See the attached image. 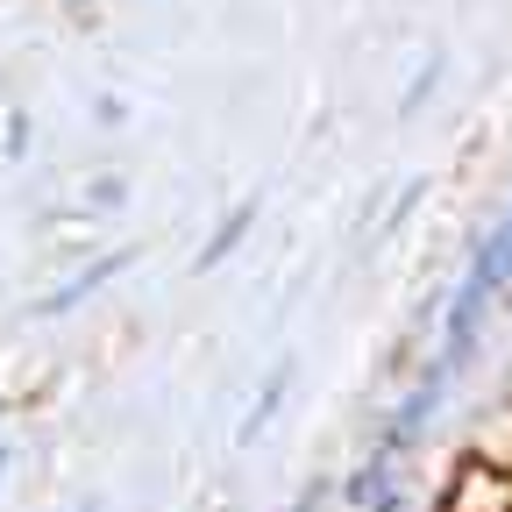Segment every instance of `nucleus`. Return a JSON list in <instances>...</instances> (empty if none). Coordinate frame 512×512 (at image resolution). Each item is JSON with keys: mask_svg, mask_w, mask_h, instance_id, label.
Wrapping results in <instances>:
<instances>
[{"mask_svg": "<svg viewBox=\"0 0 512 512\" xmlns=\"http://www.w3.org/2000/svg\"><path fill=\"white\" fill-rule=\"evenodd\" d=\"M491 292H498V278H491V264L477 256L470 278L456 285V306H448V335H441V363H448V370L470 363V349H477V335H484V306H491Z\"/></svg>", "mask_w": 512, "mask_h": 512, "instance_id": "f257e3e1", "label": "nucleus"}, {"mask_svg": "<svg viewBox=\"0 0 512 512\" xmlns=\"http://www.w3.org/2000/svg\"><path fill=\"white\" fill-rule=\"evenodd\" d=\"M441 505H448V512H512V477L470 456V463L456 470V484H448Z\"/></svg>", "mask_w": 512, "mask_h": 512, "instance_id": "f03ea898", "label": "nucleus"}, {"mask_svg": "<svg viewBox=\"0 0 512 512\" xmlns=\"http://www.w3.org/2000/svg\"><path fill=\"white\" fill-rule=\"evenodd\" d=\"M121 271H136V249H114V256H100L93 271H79L72 285H57V292H50V299H36L29 313H36V320H57V313H79V306H86V299H93L100 285H114Z\"/></svg>", "mask_w": 512, "mask_h": 512, "instance_id": "7ed1b4c3", "label": "nucleus"}, {"mask_svg": "<svg viewBox=\"0 0 512 512\" xmlns=\"http://www.w3.org/2000/svg\"><path fill=\"white\" fill-rule=\"evenodd\" d=\"M249 228H256V200H235V207H228V221L214 228V242H207L200 256H192V271H214V264H228V256L242 249V235H249Z\"/></svg>", "mask_w": 512, "mask_h": 512, "instance_id": "20e7f679", "label": "nucleus"}, {"mask_svg": "<svg viewBox=\"0 0 512 512\" xmlns=\"http://www.w3.org/2000/svg\"><path fill=\"white\" fill-rule=\"evenodd\" d=\"M285 392H292V363H278V370L264 377V392H256V406H249V420L235 427V441H242V448H249L256 434H264V427L278 420V406H285Z\"/></svg>", "mask_w": 512, "mask_h": 512, "instance_id": "39448f33", "label": "nucleus"}, {"mask_svg": "<svg viewBox=\"0 0 512 512\" xmlns=\"http://www.w3.org/2000/svg\"><path fill=\"white\" fill-rule=\"evenodd\" d=\"M86 207H128V178H114V171L93 178V185H86Z\"/></svg>", "mask_w": 512, "mask_h": 512, "instance_id": "423d86ee", "label": "nucleus"}, {"mask_svg": "<svg viewBox=\"0 0 512 512\" xmlns=\"http://www.w3.org/2000/svg\"><path fill=\"white\" fill-rule=\"evenodd\" d=\"M434 79H441V57H427V72H420V79L406 86V100H399V114H413V107H420V100L434 93Z\"/></svg>", "mask_w": 512, "mask_h": 512, "instance_id": "0eeeda50", "label": "nucleus"}, {"mask_svg": "<svg viewBox=\"0 0 512 512\" xmlns=\"http://www.w3.org/2000/svg\"><path fill=\"white\" fill-rule=\"evenodd\" d=\"M29 150V114H8V157Z\"/></svg>", "mask_w": 512, "mask_h": 512, "instance_id": "6e6552de", "label": "nucleus"}, {"mask_svg": "<svg viewBox=\"0 0 512 512\" xmlns=\"http://www.w3.org/2000/svg\"><path fill=\"white\" fill-rule=\"evenodd\" d=\"M93 114H100V128H121V114H128V107H121L114 93H100V100H93Z\"/></svg>", "mask_w": 512, "mask_h": 512, "instance_id": "1a4fd4ad", "label": "nucleus"}, {"mask_svg": "<svg viewBox=\"0 0 512 512\" xmlns=\"http://www.w3.org/2000/svg\"><path fill=\"white\" fill-rule=\"evenodd\" d=\"M8 463H15V456H8V448H0V477H8Z\"/></svg>", "mask_w": 512, "mask_h": 512, "instance_id": "9d476101", "label": "nucleus"}, {"mask_svg": "<svg viewBox=\"0 0 512 512\" xmlns=\"http://www.w3.org/2000/svg\"><path fill=\"white\" fill-rule=\"evenodd\" d=\"M79 512H100V505H93V498H86V505H79Z\"/></svg>", "mask_w": 512, "mask_h": 512, "instance_id": "9b49d317", "label": "nucleus"}]
</instances>
